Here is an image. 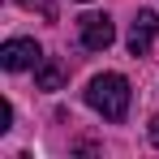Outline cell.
Listing matches in <instances>:
<instances>
[{
  "mask_svg": "<svg viewBox=\"0 0 159 159\" xmlns=\"http://www.w3.org/2000/svg\"><path fill=\"white\" fill-rule=\"evenodd\" d=\"M34 82H39V90H60V86H65V69H60L56 60H39Z\"/></svg>",
  "mask_w": 159,
  "mask_h": 159,
  "instance_id": "5",
  "label": "cell"
},
{
  "mask_svg": "<svg viewBox=\"0 0 159 159\" xmlns=\"http://www.w3.org/2000/svg\"><path fill=\"white\" fill-rule=\"evenodd\" d=\"M9 129H13V103L4 99L0 103V133H9Z\"/></svg>",
  "mask_w": 159,
  "mask_h": 159,
  "instance_id": "6",
  "label": "cell"
},
{
  "mask_svg": "<svg viewBox=\"0 0 159 159\" xmlns=\"http://www.w3.org/2000/svg\"><path fill=\"white\" fill-rule=\"evenodd\" d=\"M146 133H151V142H155V146H159V116H155V120H151V129H146Z\"/></svg>",
  "mask_w": 159,
  "mask_h": 159,
  "instance_id": "8",
  "label": "cell"
},
{
  "mask_svg": "<svg viewBox=\"0 0 159 159\" xmlns=\"http://www.w3.org/2000/svg\"><path fill=\"white\" fill-rule=\"evenodd\" d=\"M78 34H82V48L86 52H107L112 39H116V22L107 13H86L78 22Z\"/></svg>",
  "mask_w": 159,
  "mask_h": 159,
  "instance_id": "2",
  "label": "cell"
},
{
  "mask_svg": "<svg viewBox=\"0 0 159 159\" xmlns=\"http://www.w3.org/2000/svg\"><path fill=\"white\" fill-rule=\"evenodd\" d=\"M129 82L120 78V73H99V78H90V86H86V103L95 107L103 120H125L129 116Z\"/></svg>",
  "mask_w": 159,
  "mask_h": 159,
  "instance_id": "1",
  "label": "cell"
},
{
  "mask_svg": "<svg viewBox=\"0 0 159 159\" xmlns=\"http://www.w3.org/2000/svg\"><path fill=\"white\" fill-rule=\"evenodd\" d=\"M155 34H159V13L155 9H138V17H133V26H129V56H146L151 52V43H155Z\"/></svg>",
  "mask_w": 159,
  "mask_h": 159,
  "instance_id": "4",
  "label": "cell"
},
{
  "mask_svg": "<svg viewBox=\"0 0 159 159\" xmlns=\"http://www.w3.org/2000/svg\"><path fill=\"white\" fill-rule=\"evenodd\" d=\"M17 4H26V9H43V13L52 17V4H48V0H17Z\"/></svg>",
  "mask_w": 159,
  "mask_h": 159,
  "instance_id": "7",
  "label": "cell"
},
{
  "mask_svg": "<svg viewBox=\"0 0 159 159\" xmlns=\"http://www.w3.org/2000/svg\"><path fill=\"white\" fill-rule=\"evenodd\" d=\"M39 60H43V48H39L34 39H9V43L0 48V65H4L9 73H22V69H39Z\"/></svg>",
  "mask_w": 159,
  "mask_h": 159,
  "instance_id": "3",
  "label": "cell"
}]
</instances>
